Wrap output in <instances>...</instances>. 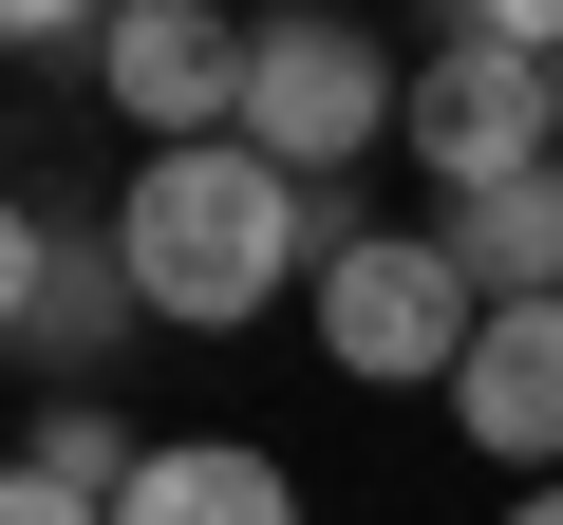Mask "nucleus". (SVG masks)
<instances>
[{"label": "nucleus", "mask_w": 563, "mask_h": 525, "mask_svg": "<svg viewBox=\"0 0 563 525\" xmlns=\"http://www.w3.org/2000/svg\"><path fill=\"white\" fill-rule=\"evenodd\" d=\"M413 132V76L357 38V20H263V57H244V150L282 169V188H357V150H395Z\"/></svg>", "instance_id": "obj_3"}, {"label": "nucleus", "mask_w": 563, "mask_h": 525, "mask_svg": "<svg viewBox=\"0 0 563 525\" xmlns=\"http://www.w3.org/2000/svg\"><path fill=\"white\" fill-rule=\"evenodd\" d=\"M507 525H563V488H526V506H507Z\"/></svg>", "instance_id": "obj_12"}, {"label": "nucleus", "mask_w": 563, "mask_h": 525, "mask_svg": "<svg viewBox=\"0 0 563 525\" xmlns=\"http://www.w3.org/2000/svg\"><path fill=\"white\" fill-rule=\"evenodd\" d=\"M0 282H20V301H0V338H20L38 376H95V357L151 320V301H132V262H113L95 225H57V206L20 225V262H0Z\"/></svg>", "instance_id": "obj_6"}, {"label": "nucleus", "mask_w": 563, "mask_h": 525, "mask_svg": "<svg viewBox=\"0 0 563 525\" xmlns=\"http://www.w3.org/2000/svg\"><path fill=\"white\" fill-rule=\"evenodd\" d=\"M451 413H470V450H507V469H563V301H507V320L470 338Z\"/></svg>", "instance_id": "obj_7"}, {"label": "nucleus", "mask_w": 563, "mask_h": 525, "mask_svg": "<svg viewBox=\"0 0 563 525\" xmlns=\"http://www.w3.org/2000/svg\"><path fill=\"white\" fill-rule=\"evenodd\" d=\"M113 525H301V488H282V450H244V432H188V450L132 469Z\"/></svg>", "instance_id": "obj_8"}, {"label": "nucleus", "mask_w": 563, "mask_h": 525, "mask_svg": "<svg viewBox=\"0 0 563 525\" xmlns=\"http://www.w3.org/2000/svg\"><path fill=\"white\" fill-rule=\"evenodd\" d=\"M20 469H57V488H95V506H132V469H151V450H132L113 413H38V432H20Z\"/></svg>", "instance_id": "obj_10"}, {"label": "nucleus", "mask_w": 563, "mask_h": 525, "mask_svg": "<svg viewBox=\"0 0 563 525\" xmlns=\"http://www.w3.org/2000/svg\"><path fill=\"white\" fill-rule=\"evenodd\" d=\"M0 525H113L95 488H57V469H0Z\"/></svg>", "instance_id": "obj_11"}, {"label": "nucleus", "mask_w": 563, "mask_h": 525, "mask_svg": "<svg viewBox=\"0 0 563 525\" xmlns=\"http://www.w3.org/2000/svg\"><path fill=\"white\" fill-rule=\"evenodd\" d=\"M113 262H132V301H151V320H263L320 244H301V188H282L244 132H207V150H151V169H132Z\"/></svg>", "instance_id": "obj_1"}, {"label": "nucleus", "mask_w": 563, "mask_h": 525, "mask_svg": "<svg viewBox=\"0 0 563 525\" xmlns=\"http://www.w3.org/2000/svg\"><path fill=\"white\" fill-rule=\"evenodd\" d=\"M451 262H470V301H488V320H507V301H563V169L451 206Z\"/></svg>", "instance_id": "obj_9"}, {"label": "nucleus", "mask_w": 563, "mask_h": 525, "mask_svg": "<svg viewBox=\"0 0 563 525\" xmlns=\"http://www.w3.org/2000/svg\"><path fill=\"white\" fill-rule=\"evenodd\" d=\"M413 169L451 188V206H488V188H526V169H563V57H526L488 0L413 57Z\"/></svg>", "instance_id": "obj_2"}, {"label": "nucleus", "mask_w": 563, "mask_h": 525, "mask_svg": "<svg viewBox=\"0 0 563 525\" xmlns=\"http://www.w3.org/2000/svg\"><path fill=\"white\" fill-rule=\"evenodd\" d=\"M95 57H113V94H132L169 150H207V132H244V57H263V38L207 20V0H113V38H95Z\"/></svg>", "instance_id": "obj_5"}, {"label": "nucleus", "mask_w": 563, "mask_h": 525, "mask_svg": "<svg viewBox=\"0 0 563 525\" xmlns=\"http://www.w3.org/2000/svg\"><path fill=\"white\" fill-rule=\"evenodd\" d=\"M470 338H488V301H470L451 225H432V244L376 225L357 262H320V357H339V376H470Z\"/></svg>", "instance_id": "obj_4"}]
</instances>
